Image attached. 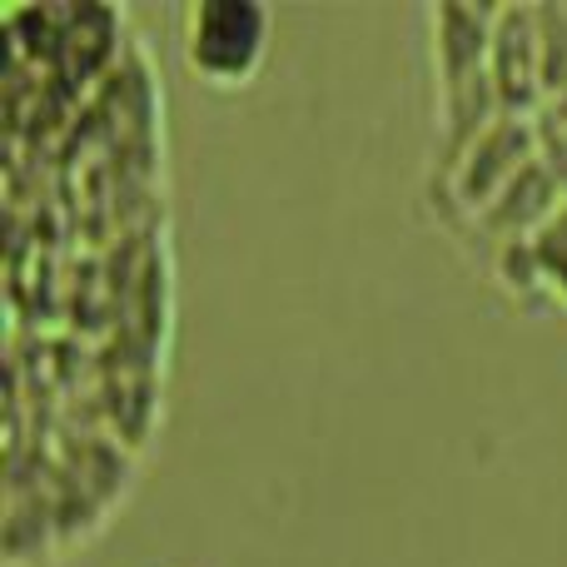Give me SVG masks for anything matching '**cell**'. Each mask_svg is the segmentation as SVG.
Segmentation results:
<instances>
[{"mask_svg": "<svg viewBox=\"0 0 567 567\" xmlns=\"http://www.w3.org/2000/svg\"><path fill=\"white\" fill-rule=\"evenodd\" d=\"M543 45V95H558L567 85V6H533Z\"/></svg>", "mask_w": 567, "mask_h": 567, "instance_id": "cell-7", "label": "cell"}, {"mask_svg": "<svg viewBox=\"0 0 567 567\" xmlns=\"http://www.w3.org/2000/svg\"><path fill=\"white\" fill-rule=\"evenodd\" d=\"M488 75L508 115H538L548 105L543 95V45H538V16L533 6H498L493 20V50Z\"/></svg>", "mask_w": 567, "mask_h": 567, "instance_id": "cell-4", "label": "cell"}, {"mask_svg": "<svg viewBox=\"0 0 567 567\" xmlns=\"http://www.w3.org/2000/svg\"><path fill=\"white\" fill-rule=\"evenodd\" d=\"M533 255L543 265V279H548V293L567 303V199L558 205V215L533 235Z\"/></svg>", "mask_w": 567, "mask_h": 567, "instance_id": "cell-8", "label": "cell"}, {"mask_svg": "<svg viewBox=\"0 0 567 567\" xmlns=\"http://www.w3.org/2000/svg\"><path fill=\"white\" fill-rule=\"evenodd\" d=\"M488 269H493V279L513 293V299H523V303H548L553 299L538 255H533V235L528 239H513V245H503V249H493Z\"/></svg>", "mask_w": 567, "mask_h": 567, "instance_id": "cell-6", "label": "cell"}, {"mask_svg": "<svg viewBox=\"0 0 567 567\" xmlns=\"http://www.w3.org/2000/svg\"><path fill=\"white\" fill-rule=\"evenodd\" d=\"M563 199H567V189L558 185V175H553L543 159H533V165H523L518 175L503 185V195L493 199L483 215L468 219V229H463L458 239H463V245H478L483 265H488L493 249L513 245V239L538 235V229L558 215Z\"/></svg>", "mask_w": 567, "mask_h": 567, "instance_id": "cell-3", "label": "cell"}, {"mask_svg": "<svg viewBox=\"0 0 567 567\" xmlns=\"http://www.w3.org/2000/svg\"><path fill=\"white\" fill-rule=\"evenodd\" d=\"M533 159H538V125H533L528 115H498L478 135V145L463 155L453 185L443 189L429 209L439 215V225L458 239L463 229H468V219L483 215V209L503 195V185H508L523 165H533Z\"/></svg>", "mask_w": 567, "mask_h": 567, "instance_id": "cell-2", "label": "cell"}, {"mask_svg": "<svg viewBox=\"0 0 567 567\" xmlns=\"http://www.w3.org/2000/svg\"><path fill=\"white\" fill-rule=\"evenodd\" d=\"M275 45V10L265 0H195L179 16V55L189 75L215 90H245Z\"/></svg>", "mask_w": 567, "mask_h": 567, "instance_id": "cell-1", "label": "cell"}, {"mask_svg": "<svg viewBox=\"0 0 567 567\" xmlns=\"http://www.w3.org/2000/svg\"><path fill=\"white\" fill-rule=\"evenodd\" d=\"M493 20H498V6H468V0H439V6H429V50H433V80H439V90H453L488 70Z\"/></svg>", "mask_w": 567, "mask_h": 567, "instance_id": "cell-5", "label": "cell"}]
</instances>
